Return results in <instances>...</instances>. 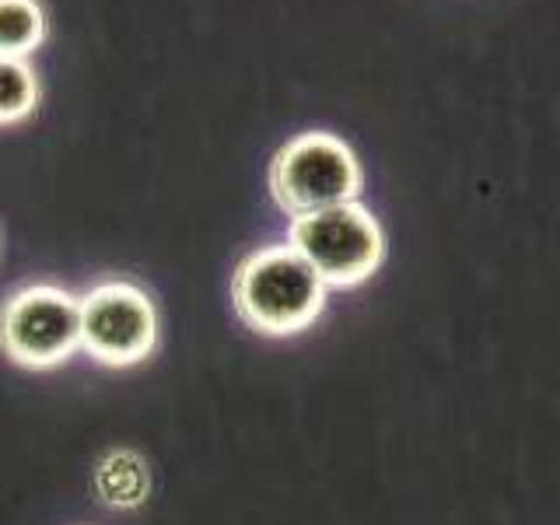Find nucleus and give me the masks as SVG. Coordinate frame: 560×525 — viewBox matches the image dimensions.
I'll return each instance as SVG.
<instances>
[{
	"mask_svg": "<svg viewBox=\"0 0 560 525\" xmlns=\"http://www.w3.org/2000/svg\"><path fill=\"white\" fill-rule=\"evenodd\" d=\"M232 294L242 319L267 337L302 332L326 305L323 277L291 245H270L245 256Z\"/></svg>",
	"mask_w": 560,
	"mask_h": 525,
	"instance_id": "nucleus-1",
	"label": "nucleus"
},
{
	"mask_svg": "<svg viewBox=\"0 0 560 525\" xmlns=\"http://www.w3.org/2000/svg\"><path fill=\"white\" fill-rule=\"evenodd\" d=\"M270 189L291 218L319 214L329 207L354 203L361 189L358 158L340 137L302 133L280 148L270 165Z\"/></svg>",
	"mask_w": 560,
	"mask_h": 525,
	"instance_id": "nucleus-2",
	"label": "nucleus"
},
{
	"mask_svg": "<svg viewBox=\"0 0 560 525\" xmlns=\"http://www.w3.org/2000/svg\"><path fill=\"white\" fill-rule=\"evenodd\" d=\"M291 249L323 277L326 288H354L382 267L385 238L361 203H343L294 218Z\"/></svg>",
	"mask_w": 560,
	"mask_h": 525,
	"instance_id": "nucleus-3",
	"label": "nucleus"
},
{
	"mask_svg": "<svg viewBox=\"0 0 560 525\" xmlns=\"http://www.w3.org/2000/svg\"><path fill=\"white\" fill-rule=\"evenodd\" d=\"M0 347L25 368H57L81 347V302L52 284H32L0 308Z\"/></svg>",
	"mask_w": 560,
	"mask_h": 525,
	"instance_id": "nucleus-4",
	"label": "nucleus"
},
{
	"mask_svg": "<svg viewBox=\"0 0 560 525\" xmlns=\"http://www.w3.org/2000/svg\"><path fill=\"white\" fill-rule=\"evenodd\" d=\"M158 340V315L148 294L109 280L81 298V347L102 364L127 368L144 361Z\"/></svg>",
	"mask_w": 560,
	"mask_h": 525,
	"instance_id": "nucleus-5",
	"label": "nucleus"
},
{
	"mask_svg": "<svg viewBox=\"0 0 560 525\" xmlns=\"http://www.w3.org/2000/svg\"><path fill=\"white\" fill-rule=\"evenodd\" d=\"M43 35L46 22L35 0H0V57L25 60Z\"/></svg>",
	"mask_w": 560,
	"mask_h": 525,
	"instance_id": "nucleus-6",
	"label": "nucleus"
},
{
	"mask_svg": "<svg viewBox=\"0 0 560 525\" xmlns=\"http://www.w3.org/2000/svg\"><path fill=\"white\" fill-rule=\"evenodd\" d=\"M148 490V469L133 452H116L98 466V494L109 504H137Z\"/></svg>",
	"mask_w": 560,
	"mask_h": 525,
	"instance_id": "nucleus-7",
	"label": "nucleus"
},
{
	"mask_svg": "<svg viewBox=\"0 0 560 525\" xmlns=\"http://www.w3.org/2000/svg\"><path fill=\"white\" fill-rule=\"evenodd\" d=\"M39 102V81L18 57H0V127L25 119Z\"/></svg>",
	"mask_w": 560,
	"mask_h": 525,
	"instance_id": "nucleus-8",
	"label": "nucleus"
}]
</instances>
